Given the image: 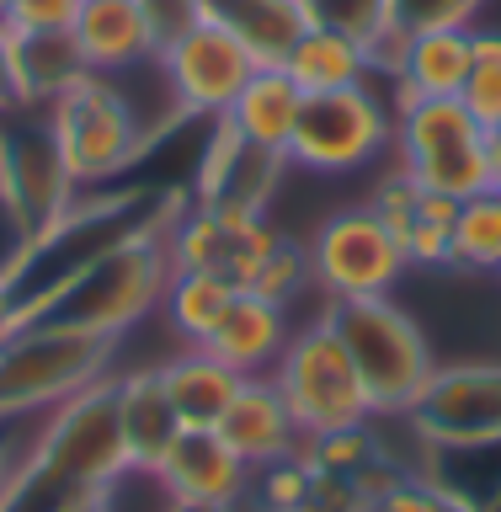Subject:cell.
Returning a JSON list of instances; mask_svg holds the SVG:
<instances>
[{"label":"cell","instance_id":"6da1fadb","mask_svg":"<svg viewBox=\"0 0 501 512\" xmlns=\"http://www.w3.org/2000/svg\"><path fill=\"white\" fill-rule=\"evenodd\" d=\"M326 320L342 336V347L352 352V368H358L374 416H406L422 400L427 379L438 374L422 326L400 304H390V294L336 299V304H326Z\"/></svg>","mask_w":501,"mask_h":512},{"label":"cell","instance_id":"7a4b0ae2","mask_svg":"<svg viewBox=\"0 0 501 512\" xmlns=\"http://www.w3.org/2000/svg\"><path fill=\"white\" fill-rule=\"evenodd\" d=\"M171 272H176L171 251L155 246V235H134V240H123V246L91 256V262L54 294V304H48L38 320H54V326H75V331L112 336V342H118V331H128L160 294H166Z\"/></svg>","mask_w":501,"mask_h":512},{"label":"cell","instance_id":"3957f363","mask_svg":"<svg viewBox=\"0 0 501 512\" xmlns=\"http://www.w3.org/2000/svg\"><path fill=\"white\" fill-rule=\"evenodd\" d=\"M48 134L70 171V182H102L134 166L139 150L150 144L139 107L112 75H75L59 96H48Z\"/></svg>","mask_w":501,"mask_h":512},{"label":"cell","instance_id":"277c9868","mask_svg":"<svg viewBox=\"0 0 501 512\" xmlns=\"http://www.w3.org/2000/svg\"><path fill=\"white\" fill-rule=\"evenodd\" d=\"M486 128L470 118L459 96H406L395 102V155L427 192L443 198H480L491 192Z\"/></svg>","mask_w":501,"mask_h":512},{"label":"cell","instance_id":"5b68a950","mask_svg":"<svg viewBox=\"0 0 501 512\" xmlns=\"http://www.w3.org/2000/svg\"><path fill=\"white\" fill-rule=\"evenodd\" d=\"M272 384L288 400L294 427L304 438H326V432H352L374 422V406H368V390L358 368H352V352L342 347V336L331 331L326 315L288 336L283 358L272 368Z\"/></svg>","mask_w":501,"mask_h":512},{"label":"cell","instance_id":"8992f818","mask_svg":"<svg viewBox=\"0 0 501 512\" xmlns=\"http://www.w3.org/2000/svg\"><path fill=\"white\" fill-rule=\"evenodd\" d=\"M107 363H112V336L32 320L0 352V416L59 406V400L91 390L96 379H107Z\"/></svg>","mask_w":501,"mask_h":512},{"label":"cell","instance_id":"52a82bcc","mask_svg":"<svg viewBox=\"0 0 501 512\" xmlns=\"http://www.w3.org/2000/svg\"><path fill=\"white\" fill-rule=\"evenodd\" d=\"M390 144H395V112L384 107L368 86H347V91L304 96L283 160L299 166V171L342 176V171L374 166Z\"/></svg>","mask_w":501,"mask_h":512},{"label":"cell","instance_id":"ba28073f","mask_svg":"<svg viewBox=\"0 0 501 512\" xmlns=\"http://www.w3.org/2000/svg\"><path fill=\"white\" fill-rule=\"evenodd\" d=\"M406 246L400 235L374 214V203L342 208L315 230L310 240V272L315 288L326 294V304L336 299H379L406 278Z\"/></svg>","mask_w":501,"mask_h":512},{"label":"cell","instance_id":"9c48e42d","mask_svg":"<svg viewBox=\"0 0 501 512\" xmlns=\"http://www.w3.org/2000/svg\"><path fill=\"white\" fill-rule=\"evenodd\" d=\"M160 70H166L171 96L182 102V112L224 118L235 107V96L246 91V80L256 75V59L219 22L198 16L192 27H182L176 38L160 43Z\"/></svg>","mask_w":501,"mask_h":512},{"label":"cell","instance_id":"30bf717a","mask_svg":"<svg viewBox=\"0 0 501 512\" xmlns=\"http://www.w3.org/2000/svg\"><path fill=\"white\" fill-rule=\"evenodd\" d=\"M422 443H496L501 438V363H459L427 379L406 411Z\"/></svg>","mask_w":501,"mask_h":512},{"label":"cell","instance_id":"8fae6325","mask_svg":"<svg viewBox=\"0 0 501 512\" xmlns=\"http://www.w3.org/2000/svg\"><path fill=\"white\" fill-rule=\"evenodd\" d=\"M160 486L171 491V502L187 507H224L230 512L246 496L251 464L224 443L219 427H182L160 459Z\"/></svg>","mask_w":501,"mask_h":512},{"label":"cell","instance_id":"7c38bea8","mask_svg":"<svg viewBox=\"0 0 501 512\" xmlns=\"http://www.w3.org/2000/svg\"><path fill=\"white\" fill-rule=\"evenodd\" d=\"M70 38L91 75H128L139 64L160 59V32L144 11V0H80Z\"/></svg>","mask_w":501,"mask_h":512},{"label":"cell","instance_id":"4fadbf2b","mask_svg":"<svg viewBox=\"0 0 501 512\" xmlns=\"http://www.w3.org/2000/svg\"><path fill=\"white\" fill-rule=\"evenodd\" d=\"M219 432L251 470H267V464H278V459L304 448V432L294 427V411H288V400L278 395L272 374H256V379L240 384L230 411L219 416Z\"/></svg>","mask_w":501,"mask_h":512},{"label":"cell","instance_id":"5bb4252c","mask_svg":"<svg viewBox=\"0 0 501 512\" xmlns=\"http://www.w3.org/2000/svg\"><path fill=\"white\" fill-rule=\"evenodd\" d=\"M299 107H304V91L294 86V75L283 64H272V70H256L246 80V91L235 96V107L224 112V134L240 150L283 160L288 139H294V123H299Z\"/></svg>","mask_w":501,"mask_h":512},{"label":"cell","instance_id":"9a60e30c","mask_svg":"<svg viewBox=\"0 0 501 512\" xmlns=\"http://www.w3.org/2000/svg\"><path fill=\"white\" fill-rule=\"evenodd\" d=\"M288 336H294V331H288V310H283V304H267L262 294L240 288L235 304L224 310V320L214 326V336H208L203 347L214 352V358L230 363L235 374L256 379V374H272V368H278Z\"/></svg>","mask_w":501,"mask_h":512},{"label":"cell","instance_id":"2e32d148","mask_svg":"<svg viewBox=\"0 0 501 512\" xmlns=\"http://www.w3.org/2000/svg\"><path fill=\"white\" fill-rule=\"evenodd\" d=\"M198 16H208L230 38H240V48L256 59V70L283 64L294 54V43L304 38V27H310L304 0H198Z\"/></svg>","mask_w":501,"mask_h":512},{"label":"cell","instance_id":"e0dca14e","mask_svg":"<svg viewBox=\"0 0 501 512\" xmlns=\"http://www.w3.org/2000/svg\"><path fill=\"white\" fill-rule=\"evenodd\" d=\"M475 70V27H422L406 38L395 102L406 96H459Z\"/></svg>","mask_w":501,"mask_h":512},{"label":"cell","instance_id":"ac0fdd59","mask_svg":"<svg viewBox=\"0 0 501 512\" xmlns=\"http://www.w3.org/2000/svg\"><path fill=\"white\" fill-rule=\"evenodd\" d=\"M160 384H166V400H171L182 427H219V416L230 411V400L246 384V374H235L208 347H187L182 358H171L160 368Z\"/></svg>","mask_w":501,"mask_h":512},{"label":"cell","instance_id":"d6986e66","mask_svg":"<svg viewBox=\"0 0 501 512\" xmlns=\"http://www.w3.org/2000/svg\"><path fill=\"white\" fill-rule=\"evenodd\" d=\"M118 422H123L128 470H160L171 438L182 432V422H176V411L166 400V384H160V368L118 379Z\"/></svg>","mask_w":501,"mask_h":512},{"label":"cell","instance_id":"ffe728a7","mask_svg":"<svg viewBox=\"0 0 501 512\" xmlns=\"http://www.w3.org/2000/svg\"><path fill=\"white\" fill-rule=\"evenodd\" d=\"M283 70L294 75V86L304 96L315 91H347V86H368L374 75V59L358 38L347 32H331V27H304V38L294 43V54L283 59Z\"/></svg>","mask_w":501,"mask_h":512},{"label":"cell","instance_id":"44dd1931","mask_svg":"<svg viewBox=\"0 0 501 512\" xmlns=\"http://www.w3.org/2000/svg\"><path fill=\"white\" fill-rule=\"evenodd\" d=\"M240 283L230 278L224 267H187V272H171L166 283V320L176 336H187L192 347H203L214 326L224 320V310L235 304Z\"/></svg>","mask_w":501,"mask_h":512},{"label":"cell","instance_id":"7402d4cb","mask_svg":"<svg viewBox=\"0 0 501 512\" xmlns=\"http://www.w3.org/2000/svg\"><path fill=\"white\" fill-rule=\"evenodd\" d=\"M11 38H16V64H22L27 102H48V96H59L75 75H86L70 32H27V38L11 32Z\"/></svg>","mask_w":501,"mask_h":512},{"label":"cell","instance_id":"603a6c76","mask_svg":"<svg viewBox=\"0 0 501 512\" xmlns=\"http://www.w3.org/2000/svg\"><path fill=\"white\" fill-rule=\"evenodd\" d=\"M448 267L501 272V192H480V198H464L459 203Z\"/></svg>","mask_w":501,"mask_h":512},{"label":"cell","instance_id":"cb8c5ba5","mask_svg":"<svg viewBox=\"0 0 501 512\" xmlns=\"http://www.w3.org/2000/svg\"><path fill=\"white\" fill-rule=\"evenodd\" d=\"M454 219H459V203L422 187V198H416L406 230H400L406 262L411 267H448V251H454Z\"/></svg>","mask_w":501,"mask_h":512},{"label":"cell","instance_id":"d4e9b609","mask_svg":"<svg viewBox=\"0 0 501 512\" xmlns=\"http://www.w3.org/2000/svg\"><path fill=\"white\" fill-rule=\"evenodd\" d=\"M304 16H310V27L347 32L363 48H374L400 27V0H304Z\"/></svg>","mask_w":501,"mask_h":512},{"label":"cell","instance_id":"484cf974","mask_svg":"<svg viewBox=\"0 0 501 512\" xmlns=\"http://www.w3.org/2000/svg\"><path fill=\"white\" fill-rule=\"evenodd\" d=\"M459 102L486 134H501V32H475V70L464 80Z\"/></svg>","mask_w":501,"mask_h":512},{"label":"cell","instance_id":"4316f807","mask_svg":"<svg viewBox=\"0 0 501 512\" xmlns=\"http://www.w3.org/2000/svg\"><path fill=\"white\" fill-rule=\"evenodd\" d=\"M166 251H171V267H176V272H187V267H224L230 235H224V224H219V214H214V203L192 208V214L171 230Z\"/></svg>","mask_w":501,"mask_h":512},{"label":"cell","instance_id":"83f0119b","mask_svg":"<svg viewBox=\"0 0 501 512\" xmlns=\"http://www.w3.org/2000/svg\"><path fill=\"white\" fill-rule=\"evenodd\" d=\"M310 283H315L310 251H299V246H288V240H283V246L267 256V267L251 278V294H262L267 304H283V310H288L294 294H299V288H310Z\"/></svg>","mask_w":501,"mask_h":512},{"label":"cell","instance_id":"f1b7e54d","mask_svg":"<svg viewBox=\"0 0 501 512\" xmlns=\"http://www.w3.org/2000/svg\"><path fill=\"white\" fill-rule=\"evenodd\" d=\"M310 486H315V464L304 454H288V459H278V464H267V470H262V502H267V512H304Z\"/></svg>","mask_w":501,"mask_h":512},{"label":"cell","instance_id":"f546056e","mask_svg":"<svg viewBox=\"0 0 501 512\" xmlns=\"http://www.w3.org/2000/svg\"><path fill=\"white\" fill-rule=\"evenodd\" d=\"M278 246H283V235L272 230L267 219H256L251 230H240V235L230 240V251H224V272H230L240 288H251V278L267 267V256L278 251Z\"/></svg>","mask_w":501,"mask_h":512},{"label":"cell","instance_id":"4dcf8cb0","mask_svg":"<svg viewBox=\"0 0 501 512\" xmlns=\"http://www.w3.org/2000/svg\"><path fill=\"white\" fill-rule=\"evenodd\" d=\"M80 16V0H11V11L0 16L11 32H70Z\"/></svg>","mask_w":501,"mask_h":512},{"label":"cell","instance_id":"1f68e13d","mask_svg":"<svg viewBox=\"0 0 501 512\" xmlns=\"http://www.w3.org/2000/svg\"><path fill=\"white\" fill-rule=\"evenodd\" d=\"M486 0H400V27L422 32V27H470V16Z\"/></svg>","mask_w":501,"mask_h":512},{"label":"cell","instance_id":"d6a6232c","mask_svg":"<svg viewBox=\"0 0 501 512\" xmlns=\"http://www.w3.org/2000/svg\"><path fill=\"white\" fill-rule=\"evenodd\" d=\"M374 512H459L438 486H416V480H395L374 502Z\"/></svg>","mask_w":501,"mask_h":512},{"label":"cell","instance_id":"836d02e7","mask_svg":"<svg viewBox=\"0 0 501 512\" xmlns=\"http://www.w3.org/2000/svg\"><path fill=\"white\" fill-rule=\"evenodd\" d=\"M16 107H32V102H27V86H22V64H16V38H11V27L0 22V118Z\"/></svg>","mask_w":501,"mask_h":512},{"label":"cell","instance_id":"e575fe53","mask_svg":"<svg viewBox=\"0 0 501 512\" xmlns=\"http://www.w3.org/2000/svg\"><path fill=\"white\" fill-rule=\"evenodd\" d=\"M144 11H150V22L160 32V43L176 38L182 27L198 22V0H144Z\"/></svg>","mask_w":501,"mask_h":512},{"label":"cell","instance_id":"d590c367","mask_svg":"<svg viewBox=\"0 0 501 512\" xmlns=\"http://www.w3.org/2000/svg\"><path fill=\"white\" fill-rule=\"evenodd\" d=\"M22 326H27V310H22V294L11 288V278L0 272V352H6L16 336H22Z\"/></svg>","mask_w":501,"mask_h":512},{"label":"cell","instance_id":"8d00e7d4","mask_svg":"<svg viewBox=\"0 0 501 512\" xmlns=\"http://www.w3.org/2000/svg\"><path fill=\"white\" fill-rule=\"evenodd\" d=\"M27 459H32V454H16V448H11V438L0 432V496L11 491V480L22 475V464H27Z\"/></svg>","mask_w":501,"mask_h":512},{"label":"cell","instance_id":"74e56055","mask_svg":"<svg viewBox=\"0 0 501 512\" xmlns=\"http://www.w3.org/2000/svg\"><path fill=\"white\" fill-rule=\"evenodd\" d=\"M486 171H491V192H501V134L486 139Z\"/></svg>","mask_w":501,"mask_h":512},{"label":"cell","instance_id":"f35d334b","mask_svg":"<svg viewBox=\"0 0 501 512\" xmlns=\"http://www.w3.org/2000/svg\"><path fill=\"white\" fill-rule=\"evenodd\" d=\"M70 512H107V491L91 496V502H80V507H70Z\"/></svg>","mask_w":501,"mask_h":512},{"label":"cell","instance_id":"ab89813d","mask_svg":"<svg viewBox=\"0 0 501 512\" xmlns=\"http://www.w3.org/2000/svg\"><path fill=\"white\" fill-rule=\"evenodd\" d=\"M171 512H224V507H187V502H171Z\"/></svg>","mask_w":501,"mask_h":512},{"label":"cell","instance_id":"60d3db41","mask_svg":"<svg viewBox=\"0 0 501 512\" xmlns=\"http://www.w3.org/2000/svg\"><path fill=\"white\" fill-rule=\"evenodd\" d=\"M6 11H11V0H0V16H6Z\"/></svg>","mask_w":501,"mask_h":512}]
</instances>
